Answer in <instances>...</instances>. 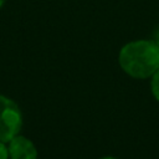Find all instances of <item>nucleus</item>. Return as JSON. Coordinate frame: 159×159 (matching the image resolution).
<instances>
[{
  "label": "nucleus",
  "mask_w": 159,
  "mask_h": 159,
  "mask_svg": "<svg viewBox=\"0 0 159 159\" xmlns=\"http://www.w3.org/2000/svg\"><path fill=\"white\" fill-rule=\"evenodd\" d=\"M4 2H5V0H0V9L2 7V5H4Z\"/></svg>",
  "instance_id": "0eeeda50"
},
{
  "label": "nucleus",
  "mask_w": 159,
  "mask_h": 159,
  "mask_svg": "<svg viewBox=\"0 0 159 159\" xmlns=\"http://www.w3.org/2000/svg\"><path fill=\"white\" fill-rule=\"evenodd\" d=\"M150 89L154 98L159 102V68L154 72V75L150 77Z\"/></svg>",
  "instance_id": "20e7f679"
},
{
  "label": "nucleus",
  "mask_w": 159,
  "mask_h": 159,
  "mask_svg": "<svg viewBox=\"0 0 159 159\" xmlns=\"http://www.w3.org/2000/svg\"><path fill=\"white\" fill-rule=\"evenodd\" d=\"M118 63L133 78H149L159 68V43L152 40L130 41L120 48Z\"/></svg>",
  "instance_id": "f257e3e1"
},
{
  "label": "nucleus",
  "mask_w": 159,
  "mask_h": 159,
  "mask_svg": "<svg viewBox=\"0 0 159 159\" xmlns=\"http://www.w3.org/2000/svg\"><path fill=\"white\" fill-rule=\"evenodd\" d=\"M22 127V113L10 98L0 94V142L9 143Z\"/></svg>",
  "instance_id": "f03ea898"
},
{
  "label": "nucleus",
  "mask_w": 159,
  "mask_h": 159,
  "mask_svg": "<svg viewBox=\"0 0 159 159\" xmlns=\"http://www.w3.org/2000/svg\"><path fill=\"white\" fill-rule=\"evenodd\" d=\"M0 159H9V150L4 142H0Z\"/></svg>",
  "instance_id": "39448f33"
},
{
  "label": "nucleus",
  "mask_w": 159,
  "mask_h": 159,
  "mask_svg": "<svg viewBox=\"0 0 159 159\" xmlns=\"http://www.w3.org/2000/svg\"><path fill=\"white\" fill-rule=\"evenodd\" d=\"M99 159H117L114 157H103V158H99Z\"/></svg>",
  "instance_id": "423d86ee"
},
{
  "label": "nucleus",
  "mask_w": 159,
  "mask_h": 159,
  "mask_svg": "<svg viewBox=\"0 0 159 159\" xmlns=\"http://www.w3.org/2000/svg\"><path fill=\"white\" fill-rule=\"evenodd\" d=\"M10 159H37V149L35 144L24 135H16L9 142Z\"/></svg>",
  "instance_id": "7ed1b4c3"
}]
</instances>
